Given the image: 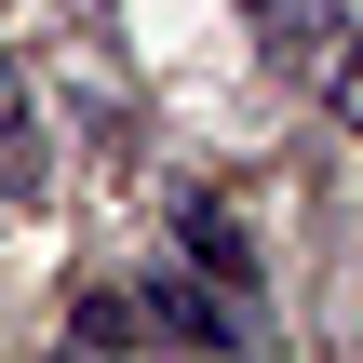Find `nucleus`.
<instances>
[{
  "label": "nucleus",
  "mask_w": 363,
  "mask_h": 363,
  "mask_svg": "<svg viewBox=\"0 0 363 363\" xmlns=\"http://www.w3.org/2000/svg\"><path fill=\"white\" fill-rule=\"evenodd\" d=\"M135 310H148V337H202V350H242V337H256V310H242L216 269H202V283H189V269H148Z\"/></svg>",
  "instance_id": "f257e3e1"
},
{
  "label": "nucleus",
  "mask_w": 363,
  "mask_h": 363,
  "mask_svg": "<svg viewBox=\"0 0 363 363\" xmlns=\"http://www.w3.org/2000/svg\"><path fill=\"white\" fill-rule=\"evenodd\" d=\"M175 242H189V256H202V269H216L229 296L256 283V242H242V216H229L216 189H175Z\"/></svg>",
  "instance_id": "f03ea898"
},
{
  "label": "nucleus",
  "mask_w": 363,
  "mask_h": 363,
  "mask_svg": "<svg viewBox=\"0 0 363 363\" xmlns=\"http://www.w3.org/2000/svg\"><path fill=\"white\" fill-rule=\"evenodd\" d=\"M40 189H54V148L27 121V67L0 54V202H40Z\"/></svg>",
  "instance_id": "7ed1b4c3"
},
{
  "label": "nucleus",
  "mask_w": 363,
  "mask_h": 363,
  "mask_svg": "<svg viewBox=\"0 0 363 363\" xmlns=\"http://www.w3.org/2000/svg\"><path fill=\"white\" fill-rule=\"evenodd\" d=\"M310 67H323V108L363 135V27H323V40H310Z\"/></svg>",
  "instance_id": "20e7f679"
},
{
  "label": "nucleus",
  "mask_w": 363,
  "mask_h": 363,
  "mask_svg": "<svg viewBox=\"0 0 363 363\" xmlns=\"http://www.w3.org/2000/svg\"><path fill=\"white\" fill-rule=\"evenodd\" d=\"M67 337H81V350H135V337H148V310H135V296H108V283H94V296H81V310H67Z\"/></svg>",
  "instance_id": "39448f33"
},
{
  "label": "nucleus",
  "mask_w": 363,
  "mask_h": 363,
  "mask_svg": "<svg viewBox=\"0 0 363 363\" xmlns=\"http://www.w3.org/2000/svg\"><path fill=\"white\" fill-rule=\"evenodd\" d=\"M242 13L269 27V54H310V40H323V27H310V0H242Z\"/></svg>",
  "instance_id": "423d86ee"
}]
</instances>
